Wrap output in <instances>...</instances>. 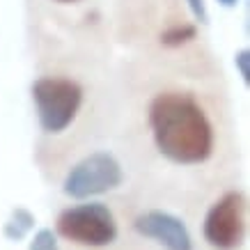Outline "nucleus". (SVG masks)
I'll list each match as a JSON object with an SVG mask.
<instances>
[{
  "label": "nucleus",
  "instance_id": "39448f33",
  "mask_svg": "<svg viewBox=\"0 0 250 250\" xmlns=\"http://www.w3.org/2000/svg\"><path fill=\"white\" fill-rule=\"evenodd\" d=\"M246 234V197L239 190L225 193L205 218V239L218 250H234Z\"/></svg>",
  "mask_w": 250,
  "mask_h": 250
},
{
  "label": "nucleus",
  "instance_id": "20e7f679",
  "mask_svg": "<svg viewBox=\"0 0 250 250\" xmlns=\"http://www.w3.org/2000/svg\"><path fill=\"white\" fill-rule=\"evenodd\" d=\"M122 184V166L113 154L94 152L78 161L64 177L62 190L74 200H85L117 188Z\"/></svg>",
  "mask_w": 250,
  "mask_h": 250
},
{
  "label": "nucleus",
  "instance_id": "1a4fd4ad",
  "mask_svg": "<svg viewBox=\"0 0 250 250\" xmlns=\"http://www.w3.org/2000/svg\"><path fill=\"white\" fill-rule=\"evenodd\" d=\"M30 250H60L58 248V239L51 229H39L35 239L30 241Z\"/></svg>",
  "mask_w": 250,
  "mask_h": 250
},
{
  "label": "nucleus",
  "instance_id": "0eeeda50",
  "mask_svg": "<svg viewBox=\"0 0 250 250\" xmlns=\"http://www.w3.org/2000/svg\"><path fill=\"white\" fill-rule=\"evenodd\" d=\"M35 225V216H32L28 209H14L12 211V218L7 220V225H5V236H7L9 241H19L23 236L28 234Z\"/></svg>",
  "mask_w": 250,
  "mask_h": 250
},
{
  "label": "nucleus",
  "instance_id": "f8f14e48",
  "mask_svg": "<svg viewBox=\"0 0 250 250\" xmlns=\"http://www.w3.org/2000/svg\"><path fill=\"white\" fill-rule=\"evenodd\" d=\"M220 5H223V7H234L236 2H239V0H218Z\"/></svg>",
  "mask_w": 250,
  "mask_h": 250
},
{
  "label": "nucleus",
  "instance_id": "ddd939ff",
  "mask_svg": "<svg viewBox=\"0 0 250 250\" xmlns=\"http://www.w3.org/2000/svg\"><path fill=\"white\" fill-rule=\"evenodd\" d=\"M60 2H76V0H60Z\"/></svg>",
  "mask_w": 250,
  "mask_h": 250
},
{
  "label": "nucleus",
  "instance_id": "f03ea898",
  "mask_svg": "<svg viewBox=\"0 0 250 250\" xmlns=\"http://www.w3.org/2000/svg\"><path fill=\"white\" fill-rule=\"evenodd\" d=\"M32 99L42 129L46 133H62L76 117L83 90L71 78H39L32 85Z\"/></svg>",
  "mask_w": 250,
  "mask_h": 250
},
{
  "label": "nucleus",
  "instance_id": "423d86ee",
  "mask_svg": "<svg viewBox=\"0 0 250 250\" xmlns=\"http://www.w3.org/2000/svg\"><path fill=\"white\" fill-rule=\"evenodd\" d=\"M138 234L154 239L166 250H193V239L188 234V228L182 218H177L167 211H145L133 223Z\"/></svg>",
  "mask_w": 250,
  "mask_h": 250
},
{
  "label": "nucleus",
  "instance_id": "6e6552de",
  "mask_svg": "<svg viewBox=\"0 0 250 250\" xmlns=\"http://www.w3.org/2000/svg\"><path fill=\"white\" fill-rule=\"evenodd\" d=\"M190 39H195V28L193 25H177V28H170V30L161 35L163 46H182Z\"/></svg>",
  "mask_w": 250,
  "mask_h": 250
},
{
  "label": "nucleus",
  "instance_id": "f257e3e1",
  "mask_svg": "<svg viewBox=\"0 0 250 250\" xmlns=\"http://www.w3.org/2000/svg\"><path fill=\"white\" fill-rule=\"evenodd\" d=\"M149 126L159 152L172 163L195 166L211 156V122L190 94H159L149 106Z\"/></svg>",
  "mask_w": 250,
  "mask_h": 250
},
{
  "label": "nucleus",
  "instance_id": "9d476101",
  "mask_svg": "<svg viewBox=\"0 0 250 250\" xmlns=\"http://www.w3.org/2000/svg\"><path fill=\"white\" fill-rule=\"evenodd\" d=\"M236 69H239V74H241L243 83H248L250 81V69H248V62H250V53L248 51H239L236 53Z\"/></svg>",
  "mask_w": 250,
  "mask_h": 250
},
{
  "label": "nucleus",
  "instance_id": "9b49d317",
  "mask_svg": "<svg viewBox=\"0 0 250 250\" xmlns=\"http://www.w3.org/2000/svg\"><path fill=\"white\" fill-rule=\"evenodd\" d=\"M188 2V7L190 12L195 14V19L200 23H207L209 21V14H207V5H205V0H186Z\"/></svg>",
  "mask_w": 250,
  "mask_h": 250
},
{
  "label": "nucleus",
  "instance_id": "7ed1b4c3",
  "mask_svg": "<svg viewBox=\"0 0 250 250\" xmlns=\"http://www.w3.org/2000/svg\"><path fill=\"white\" fill-rule=\"evenodd\" d=\"M58 232L78 246L104 248V246L115 241L117 223L106 205L87 202V205H76L64 209L58 218Z\"/></svg>",
  "mask_w": 250,
  "mask_h": 250
}]
</instances>
